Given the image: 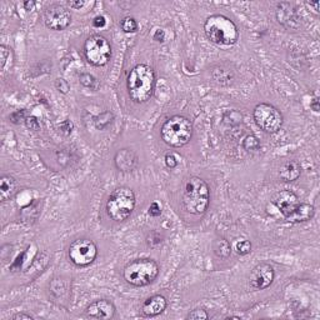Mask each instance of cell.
Instances as JSON below:
<instances>
[{
	"label": "cell",
	"mask_w": 320,
	"mask_h": 320,
	"mask_svg": "<svg viewBox=\"0 0 320 320\" xmlns=\"http://www.w3.org/2000/svg\"><path fill=\"white\" fill-rule=\"evenodd\" d=\"M300 173H301V168L295 160L285 161L279 169V177L283 181H294L300 177Z\"/></svg>",
	"instance_id": "obj_16"
},
{
	"label": "cell",
	"mask_w": 320,
	"mask_h": 320,
	"mask_svg": "<svg viewBox=\"0 0 320 320\" xmlns=\"http://www.w3.org/2000/svg\"><path fill=\"white\" fill-rule=\"evenodd\" d=\"M55 86H57V89L59 92L64 93V94H66L69 90V84L66 83L64 79H57V81H55Z\"/></svg>",
	"instance_id": "obj_28"
},
{
	"label": "cell",
	"mask_w": 320,
	"mask_h": 320,
	"mask_svg": "<svg viewBox=\"0 0 320 320\" xmlns=\"http://www.w3.org/2000/svg\"><path fill=\"white\" fill-rule=\"evenodd\" d=\"M155 85V73L146 64H138L130 70L126 79V88L134 103H145L152 98Z\"/></svg>",
	"instance_id": "obj_1"
},
{
	"label": "cell",
	"mask_w": 320,
	"mask_h": 320,
	"mask_svg": "<svg viewBox=\"0 0 320 320\" xmlns=\"http://www.w3.org/2000/svg\"><path fill=\"white\" fill-rule=\"evenodd\" d=\"M12 319H14V320H18V319L32 320V319H33V317H32V315H29V314H15L14 317L12 318Z\"/></svg>",
	"instance_id": "obj_34"
},
{
	"label": "cell",
	"mask_w": 320,
	"mask_h": 320,
	"mask_svg": "<svg viewBox=\"0 0 320 320\" xmlns=\"http://www.w3.org/2000/svg\"><path fill=\"white\" fill-rule=\"evenodd\" d=\"M98 248L93 240L78 239L69 246L68 257L74 265L88 266L97 259Z\"/></svg>",
	"instance_id": "obj_9"
},
{
	"label": "cell",
	"mask_w": 320,
	"mask_h": 320,
	"mask_svg": "<svg viewBox=\"0 0 320 320\" xmlns=\"http://www.w3.org/2000/svg\"><path fill=\"white\" fill-rule=\"evenodd\" d=\"M26 123V126L30 129H34V130H37V129H39V123H38V120L35 119V118H28V119L25 120Z\"/></svg>",
	"instance_id": "obj_31"
},
{
	"label": "cell",
	"mask_w": 320,
	"mask_h": 320,
	"mask_svg": "<svg viewBox=\"0 0 320 320\" xmlns=\"http://www.w3.org/2000/svg\"><path fill=\"white\" fill-rule=\"evenodd\" d=\"M273 203L279 209L280 213L283 214V217L288 221L294 215V213L297 212V209L300 205L298 197L290 190H283V192L275 194L274 198H273Z\"/></svg>",
	"instance_id": "obj_12"
},
{
	"label": "cell",
	"mask_w": 320,
	"mask_h": 320,
	"mask_svg": "<svg viewBox=\"0 0 320 320\" xmlns=\"http://www.w3.org/2000/svg\"><path fill=\"white\" fill-rule=\"evenodd\" d=\"M209 314L204 310V309H197L193 310L192 313H189L186 319H208Z\"/></svg>",
	"instance_id": "obj_27"
},
{
	"label": "cell",
	"mask_w": 320,
	"mask_h": 320,
	"mask_svg": "<svg viewBox=\"0 0 320 320\" xmlns=\"http://www.w3.org/2000/svg\"><path fill=\"white\" fill-rule=\"evenodd\" d=\"M72 15L64 6L53 4L44 10V23L52 30H64L70 25Z\"/></svg>",
	"instance_id": "obj_10"
},
{
	"label": "cell",
	"mask_w": 320,
	"mask_h": 320,
	"mask_svg": "<svg viewBox=\"0 0 320 320\" xmlns=\"http://www.w3.org/2000/svg\"><path fill=\"white\" fill-rule=\"evenodd\" d=\"M149 214L152 215V217H159L161 214V209H160L159 204L158 203H152L150 206H149Z\"/></svg>",
	"instance_id": "obj_29"
},
{
	"label": "cell",
	"mask_w": 320,
	"mask_h": 320,
	"mask_svg": "<svg viewBox=\"0 0 320 320\" xmlns=\"http://www.w3.org/2000/svg\"><path fill=\"white\" fill-rule=\"evenodd\" d=\"M114 163L120 172H132L138 164V157L130 149H120L115 154Z\"/></svg>",
	"instance_id": "obj_14"
},
{
	"label": "cell",
	"mask_w": 320,
	"mask_h": 320,
	"mask_svg": "<svg viewBox=\"0 0 320 320\" xmlns=\"http://www.w3.org/2000/svg\"><path fill=\"white\" fill-rule=\"evenodd\" d=\"M193 135L192 121L181 115H174L165 120L161 126V139L168 145L180 148L190 141Z\"/></svg>",
	"instance_id": "obj_5"
},
{
	"label": "cell",
	"mask_w": 320,
	"mask_h": 320,
	"mask_svg": "<svg viewBox=\"0 0 320 320\" xmlns=\"http://www.w3.org/2000/svg\"><path fill=\"white\" fill-rule=\"evenodd\" d=\"M206 38L217 45H233L239 39V30L232 19L224 15H212L204 23Z\"/></svg>",
	"instance_id": "obj_3"
},
{
	"label": "cell",
	"mask_w": 320,
	"mask_h": 320,
	"mask_svg": "<svg viewBox=\"0 0 320 320\" xmlns=\"http://www.w3.org/2000/svg\"><path fill=\"white\" fill-rule=\"evenodd\" d=\"M259 146V140L255 137H253V135H250V137H248L244 140V148H245L248 152H250V150H258Z\"/></svg>",
	"instance_id": "obj_26"
},
{
	"label": "cell",
	"mask_w": 320,
	"mask_h": 320,
	"mask_svg": "<svg viewBox=\"0 0 320 320\" xmlns=\"http://www.w3.org/2000/svg\"><path fill=\"white\" fill-rule=\"evenodd\" d=\"M79 79H80V83L83 84L84 86H86V88H90V89H94V90H97L98 86H99V81H98V80L95 79L92 74H88V73L80 75Z\"/></svg>",
	"instance_id": "obj_23"
},
{
	"label": "cell",
	"mask_w": 320,
	"mask_h": 320,
	"mask_svg": "<svg viewBox=\"0 0 320 320\" xmlns=\"http://www.w3.org/2000/svg\"><path fill=\"white\" fill-rule=\"evenodd\" d=\"M210 192L208 184L199 177H190L184 186L183 205L188 213L201 215L208 210Z\"/></svg>",
	"instance_id": "obj_2"
},
{
	"label": "cell",
	"mask_w": 320,
	"mask_h": 320,
	"mask_svg": "<svg viewBox=\"0 0 320 320\" xmlns=\"http://www.w3.org/2000/svg\"><path fill=\"white\" fill-rule=\"evenodd\" d=\"M314 208L312 205L305 203H300L299 208L297 209V212L294 213L289 221L290 223H301V221H308V220L312 219L314 217Z\"/></svg>",
	"instance_id": "obj_18"
},
{
	"label": "cell",
	"mask_w": 320,
	"mask_h": 320,
	"mask_svg": "<svg viewBox=\"0 0 320 320\" xmlns=\"http://www.w3.org/2000/svg\"><path fill=\"white\" fill-rule=\"evenodd\" d=\"M135 208V194L128 186L117 188L109 195L106 213L114 221H124L132 215Z\"/></svg>",
	"instance_id": "obj_6"
},
{
	"label": "cell",
	"mask_w": 320,
	"mask_h": 320,
	"mask_svg": "<svg viewBox=\"0 0 320 320\" xmlns=\"http://www.w3.org/2000/svg\"><path fill=\"white\" fill-rule=\"evenodd\" d=\"M93 25H94V28H103V26L105 25V18L104 17L94 18V20H93Z\"/></svg>",
	"instance_id": "obj_32"
},
{
	"label": "cell",
	"mask_w": 320,
	"mask_h": 320,
	"mask_svg": "<svg viewBox=\"0 0 320 320\" xmlns=\"http://www.w3.org/2000/svg\"><path fill=\"white\" fill-rule=\"evenodd\" d=\"M235 250H237L238 254L246 255L252 252V244H250V241H248V240L241 239L239 240L237 245H235Z\"/></svg>",
	"instance_id": "obj_25"
},
{
	"label": "cell",
	"mask_w": 320,
	"mask_h": 320,
	"mask_svg": "<svg viewBox=\"0 0 320 320\" xmlns=\"http://www.w3.org/2000/svg\"><path fill=\"white\" fill-rule=\"evenodd\" d=\"M213 250H214L215 255L221 259H226V258L230 257V253H232V246L228 240L224 239V238H219L213 243Z\"/></svg>",
	"instance_id": "obj_19"
},
{
	"label": "cell",
	"mask_w": 320,
	"mask_h": 320,
	"mask_svg": "<svg viewBox=\"0 0 320 320\" xmlns=\"http://www.w3.org/2000/svg\"><path fill=\"white\" fill-rule=\"evenodd\" d=\"M228 319H240V318L239 317H229Z\"/></svg>",
	"instance_id": "obj_38"
},
{
	"label": "cell",
	"mask_w": 320,
	"mask_h": 320,
	"mask_svg": "<svg viewBox=\"0 0 320 320\" xmlns=\"http://www.w3.org/2000/svg\"><path fill=\"white\" fill-rule=\"evenodd\" d=\"M85 313L93 319H112L115 315V306L109 300H97L86 308Z\"/></svg>",
	"instance_id": "obj_13"
},
{
	"label": "cell",
	"mask_w": 320,
	"mask_h": 320,
	"mask_svg": "<svg viewBox=\"0 0 320 320\" xmlns=\"http://www.w3.org/2000/svg\"><path fill=\"white\" fill-rule=\"evenodd\" d=\"M254 120L257 125L265 133H277L283 125V115L270 104H258L254 109Z\"/></svg>",
	"instance_id": "obj_8"
},
{
	"label": "cell",
	"mask_w": 320,
	"mask_h": 320,
	"mask_svg": "<svg viewBox=\"0 0 320 320\" xmlns=\"http://www.w3.org/2000/svg\"><path fill=\"white\" fill-rule=\"evenodd\" d=\"M120 26L125 33H135L138 30V23L137 20L132 17H126L121 20Z\"/></svg>",
	"instance_id": "obj_22"
},
{
	"label": "cell",
	"mask_w": 320,
	"mask_h": 320,
	"mask_svg": "<svg viewBox=\"0 0 320 320\" xmlns=\"http://www.w3.org/2000/svg\"><path fill=\"white\" fill-rule=\"evenodd\" d=\"M0 57H1V70H3V73L10 70V68L13 66L12 49H9L5 45H1L0 46Z\"/></svg>",
	"instance_id": "obj_21"
},
{
	"label": "cell",
	"mask_w": 320,
	"mask_h": 320,
	"mask_svg": "<svg viewBox=\"0 0 320 320\" xmlns=\"http://www.w3.org/2000/svg\"><path fill=\"white\" fill-rule=\"evenodd\" d=\"M165 164H166V166H168V168L173 169V168H175V166L178 165V160L175 159L174 155L168 154L165 157Z\"/></svg>",
	"instance_id": "obj_30"
},
{
	"label": "cell",
	"mask_w": 320,
	"mask_h": 320,
	"mask_svg": "<svg viewBox=\"0 0 320 320\" xmlns=\"http://www.w3.org/2000/svg\"><path fill=\"white\" fill-rule=\"evenodd\" d=\"M34 5H35L34 1H26V3H24V6L26 8V10H32V8Z\"/></svg>",
	"instance_id": "obj_37"
},
{
	"label": "cell",
	"mask_w": 320,
	"mask_h": 320,
	"mask_svg": "<svg viewBox=\"0 0 320 320\" xmlns=\"http://www.w3.org/2000/svg\"><path fill=\"white\" fill-rule=\"evenodd\" d=\"M310 106L314 109V112H319V105H318V98H315V99L313 100V103L310 104Z\"/></svg>",
	"instance_id": "obj_36"
},
{
	"label": "cell",
	"mask_w": 320,
	"mask_h": 320,
	"mask_svg": "<svg viewBox=\"0 0 320 320\" xmlns=\"http://www.w3.org/2000/svg\"><path fill=\"white\" fill-rule=\"evenodd\" d=\"M166 305L168 301L163 295H153L144 301L141 312L145 317H157L165 310Z\"/></svg>",
	"instance_id": "obj_15"
},
{
	"label": "cell",
	"mask_w": 320,
	"mask_h": 320,
	"mask_svg": "<svg viewBox=\"0 0 320 320\" xmlns=\"http://www.w3.org/2000/svg\"><path fill=\"white\" fill-rule=\"evenodd\" d=\"M159 274V265L155 260L141 258L132 260L124 268V279L134 286H145L152 284Z\"/></svg>",
	"instance_id": "obj_4"
},
{
	"label": "cell",
	"mask_w": 320,
	"mask_h": 320,
	"mask_svg": "<svg viewBox=\"0 0 320 320\" xmlns=\"http://www.w3.org/2000/svg\"><path fill=\"white\" fill-rule=\"evenodd\" d=\"M154 40H157V41H163L164 40V32L163 30H157L154 34Z\"/></svg>",
	"instance_id": "obj_33"
},
{
	"label": "cell",
	"mask_w": 320,
	"mask_h": 320,
	"mask_svg": "<svg viewBox=\"0 0 320 320\" xmlns=\"http://www.w3.org/2000/svg\"><path fill=\"white\" fill-rule=\"evenodd\" d=\"M84 53L89 63L94 66H104L112 58V45L106 38L94 34L84 44Z\"/></svg>",
	"instance_id": "obj_7"
},
{
	"label": "cell",
	"mask_w": 320,
	"mask_h": 320,
	"mask_svg": "<svg viewBox=\"0 0 320 320\" xmlns=\"http://www.w3.org/2000/svg\"><path fill=\"white\" fill-rule=\"evenodd\" d=\"M277 17L279 23L284 24L286 26H293V23L297 21V13L295 10H290V9H283L279 5L277 12Z\"/></svg>",
	"instance_id": "obj_20"
},
{
	"label": "cell",
	"mask_w": 320,
	"mask_h": 320,
	"mask_svg": "<svg viewBox=\"0 0 320 320\" xmlns=\"http://www.w3.org/2000/svg\"><path fill=\"white\" fill-rule=\"evenodd\" d=\"M113 114L109 112L103 113V114H100L99 117L97 118L95 120V125H97L98 129H104L109 125V124H112L113 121Z\"/></svg>",
	"instance_id": "obj_24"
},
{
	"label": "cell",
	"mask_w": 320,
	"mask_h": 320,
	"mask_svg": "<svg viewBox=\"0 0 320 320\" xmlns=\"http://www.w3.org/2000/svg\"><path fill=\"white\" fill-rule=\"evenodd\" d=\"M274 269L270 264L260 263L257 266H254L249 275V284L253 289L257 290H263L270 286V284L274 280Z\"/></svg>",
	"instance_id": "obj_11"
},
{
	"label": "cell",
	"mask_w": 320,
	"mask_h": 320,
	"mask_svg": "<svg viewBox=\"0 0 320 320\" xmlns=\"http://www.w3.org/2000/svg\"><path fill=\"white\" fill-rule=\"evenodd\" d=\"M18 192V181L10 175H3L0 179V200L6 201Z\"/></svg>",
	"instance_id": "obj_17"
},
{
	"label": "cell",
	"mask_w": 320,
	"mask_h": 320,
	"mask_svg": "<svg viewBox=\"0 0 320 320\" xmlns=\"http://www.w3.org/2000/svg\"><path fill=\"white\" fill-rule=\"evenodd\" d=\"M84 5V1H69V6L74 9H80Z\"/></svg>",
	"instance_id": "obj_35"
}]
</instances>
